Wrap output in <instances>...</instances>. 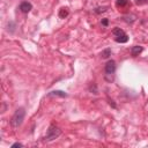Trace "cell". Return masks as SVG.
<instances>
[{
	"label": "cell",
	"mask_w": 148,
	"mask_h": 148,
	"mask_svg": "<svg viewBox=\"0 0 148 148\" xmlns=\"http://www.w3.org/2000/svg\"><path fill=\"white\" fill-rule=\"evenodd\" d=\"M108 23H109L108 18H103V20H102V24H103L104 27H106V25H108Z\"/></svg>",
	"instance_id": "cell-15"
},
{
	"label": "cell",
	"mask_w": 148,
	"mask_h": 148,
	"mask_svg": "<svg viewBox=\"0 0 148 148\" xmlns=\"http://www.w3.org/2000/svg\"><path fill=\"white\" fill-rule=\"evenodd\" d=\"M60 134H61L60 128L57 127V126H54V125H51L49 127V130H47V133H46V135L44 138V141H52V140L57 139Z\"/></svg>",
	"instance_id": "cell-3"
},
{
	"label": "cell",
	"mask_w": 148,
	"mask_h": 148,
	"mask_svg": "<svg viewBox=\"0 0 148 148\" xmlns=\"http://www.w3.org/2000/svg\"><path fill=\"white\" fill-rule=\"evenodd\" d=\"M10 147H12V148H15V147H23V145L20 143V142H15V143H13Z\"/></svg>",
	"instance_id": "cell-13"
},
{
	"label": "cell",
	"mask_w": 148,
	"mask_h": 148,
	"mask_svg": "<svg viewBox=\"0 0 148 148\" xmlns=\"http://www.w3.org/2000/svg\"><path fill=\"white\" fill-rule=\"evenodd\" d=\"M108 10V7H97V8H95V13L96 14H99V13H104V12H106Z\"/></svg>",
	"instance_id": "cell-12"
},
{
	"label": "cell",
	"mask_w": 148,
	"mask_h": 148,
	"mask_svg": "<svg viewBox=\"0 0 148 148\" xmlns=\"http://www.w3.org/2000/svg\"><path fill=\"white\" fill-rule=\"evenodd\" d=\"M123 20L127 23H132L136 20V17H135V15H125V16H123Z\"/></svg>",
	"instance_id": "cell-8"
},
{
	"label": "cell",
	"mask_w": 148,
	"mask_h": 148,
	"mask_svg": "<svg viewBox=\"0 0 148 148\" xmlns=\"http://www.w3.org/2000/svg\"><path fill=\"white\" fill-rule=\"evenodd\" d=\"M142 51H143L142 46L135 45V46H132V49H131V54H132L133 57H136V56H139V54H140Z\"/></svg>",
	"instance_id": "cell-6"
},
{
	"label": "cell",
	"mask_w": 148,
	"mask_h": 148,
	"mask_svg": "<svg viewBox=\"0 0 148 148\" xmlns=\"http://www.w3.org/2000/svg\"><path fill=\"white\" fill-rule=\"evenodd\" d=\"M20 10L22 12V13H24V14H27V13H29L31 9H32V5L30 3V2H28V1H23V2H21V5H20Z\"/></svg>",
	"instance_id": "cell-5"
},
{
	"label": "cell",
	"mask_w": 148,
	"mask_h": 148,
	"mask_svg": "<svg viewBox=\"0 0 148 148\" xmlns=\"http://www.w3.org/2000/svg\"><path fill=\"white\" fill-rule=\"evenodd\" d=\"M148 0H135V3L136 5H142V3H145V2H147Z\"/></svg>",
	"instance_id": "cell-14"
},
{
	"label": "cell",
	"mask_w": 148,
	"mask_h": 148,
	"mask_svg": "<svg viewBox=\"0 0 148 148\" xmlns=\"http://www.w3.org/2000/svg\"><path fill=\"white\" fill-rule=\"evenodd\" d=\"M109 104H110V105H112L113 108H116V104L113 103V101H111V99H109Z\"/></svg>",
	"instance_id": "cell-16"
},
{
	"label": "cell",
	"mask_w": 148,
	"mask_h": 148,
	"mask_svg": "<svg viewBox=\"0 0 148 148\" xmlns=\"http://www.w3.org/2000/svg\"><path fill=\"white\" fill-rule=\"evenodd\" d=\"M110 56H111V50H110V49H105V50H103V51L101 52V57L104 58V59L109 58Z\"/></svg>",
	"instance_id": "cell-10"
},
{
	"label": "cell",
	"mask_w": 148,
	"mask_h": 148,
	"mask_svg": "<svg viewBox=\"0 0 148 148\" xmlns=\"http://www.w3.org/2000/svg\"><path fill=\"white\" fill-rule=\"evenodd\" d=\"M24 116H25V111H24V109L23 108H18L16 111H15V113L13 114V117H12V119H10V124H12V126L13 127H18V126H21V124L23 123V120H24Z\"/></svg>",
	"instance_id": "cell-1"
},
{
	"label": "cell",
	"mask_w": 148,
	"mask_h": 148,
	"mask_svg": "<svg viewBox=\"0 0 148 148\" xmlns=\"http://www.w3.org/2000/svg\"><path fill=\"white\" fill-rule=\"evenodd\" d=\"M112 34L114 35V40L117 43H126L128 40V36L125 34V31L120 28H114L112 30Z\"/></svg>",
	"instance_id": "cell-4"
},
{
	"label": "cell",
	"mask_w": 148,
	"mask_h": 148,
	"mask_svg": "<svg viewBox=\"0 0 148 148\" xmlns=\"http://www.w3.org/2000/svg\"><path fill=\"white\" fill-rule=\"evenodd\" d=\"M105 80L111 82L113 81V73L116 71V62L114 60H109L106 64H105Z\"/></svg>",
	"instance_id": "cell-2"
},
{
	"label": "cell",
	"mask_w": 148,
	"mask_h": 148,
	"mask_svg": "<svg viewBox=\"0 0 148 148\" xmlns=\"http://www.w3.org/2000/svg\"><path fill=\"white\" fill-rule=\"evenodd\" d=\"M68 14H69V12H68L67 8H61L60 12H59V17L60 18H65V17L68 16Z\"/></svg>",
	"instance_id": "cell-9"
},
{
	"label": "cell",
	"mask_w": 148,
	"mask_h": 148,
	"mask_svg": "<svg viewBox=\"0 0 148 148\" xmlns=\"http://www.w3.org/2000/svg\"><path fill=\"white\" fill-rule=\"evenodd\" d=\"M127 5V0H117L116 1V6L117 7H124Z\"/></svg>",
	"instance_id": "cell-11"
},
{
	"label": "cell",
	"mask_w": 148,
	"mask_h": 148,
	"mask_svg": "<svg viewBox=\"0 0 148 148\" xmlns=\"http://www.w3.org/2000/svg\"><path fill=\"white\" fill-rule=\"evenodd\" d=\"M49 96H60V97H66L67 94L64 92V91H60V90H54V91H51L49 94Z\"/></svg>",
	"instance_id": "cell-7"
}]
</instances>
